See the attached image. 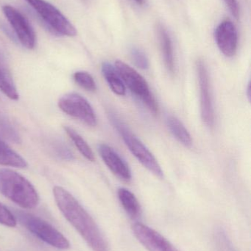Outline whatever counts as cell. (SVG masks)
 Listing matches in <instances>:
<instances>
[{
  "instance_id": "6da1fadb",
  "label": "cell",
  "mask_w": 251,
  "mask_h": 251,
  "mask_svg": "<svg viewBox=\"0 0 251 251\" xmlns=\"http://www.w3.org/2000/svg\"><path fill=\"white\" fill-rule=\"evenodd\" d=\"M53 196L64 218L79 233L91 250L110 251L109 243L92 217L70 193L63 187L56 186L53 188Z\"/></svg>"
},
{
  "instance_id": "7a4b0ae2",
  "label": "cell",
  "mask_w": 251,
  "mask_h": 251,
  "mask_svg": "<svg viewBox=\"0 0 251 251\" xmlns=\"http://www.w3.org/2000/svg\"><path fill=\"white\" fill-rule=\"evenodd\" d=\"M0 193L24 209H34L39 203V196L33 185L7 168H0Z\"/></svg>"
},
{
  "instance_id": "3957f363",
  "label": "cell",
  "mask_w": 251,
  "mask_h": 251,
  "mask_svg": "<svg viewBox=\"0 0 251 251\" xmlns=\"http://www.w3.org/2000/svg\"><path fill=\"white\" fill-rule=\"evenodd\" d=\"M110 120L114 128L125 142L130 151L138 159L139 162L159 178L164 177V173L153 153L144 146V143L130 130L114 113H111Z\"/></svg>"
},
{
  "instance_id": "277c9868",
  "label": "cell",
  "mask_w": 251,
  "mask_h": 251,
  "mask_svg": "<svg viewBox=\"0 0 251 251\" xmlns=\"http://www.w3.org/2000/svg\"><path fill=\"white\" fill-rule=\"evenodd\" d=\"M13 215L16 221H19L29 232L47 244L61 250H66L70 247L67 239L41 218L20 210H14Z\"/></svg>"
},
{
  "instance_id": "5b68a950",
  "label": "cell",
  "mask_w": 251,
  "mask_h": 251,
  "mask_svg": "<svg viewBox=\"0 0 251 251\" xmlns=\"http://www.w3.org/2000/svg\"><path fill=\"white\" fill-rule=\"evenodd\" d=\"M115 68L122 78L125 85H127L133 94L154 115L159 113V106L150 91V87L144 77L135 69L121 60H116Z\"/></svg>"
},
{
  "instance_id": "8992f818",
  "label": "cell",
  "mask_w": 251,
  "mask_h": 251,
  "mask_svg": "<svg viewBox=\"0 0 251 251\" xmlns=\"http://www.w3.org/2000/svg\"><path fill=\"white\" fill-rule=\"evenodd\" d=\"M40 17L57 33L63 36L77 35L76 28L54 5L45 0H25Z\"/></svg>"
},
{
  "instance_id": "52a82bcc",
  "label": "cell",
  "mask_w": 251,
  "mask_h": 251,
  "mask_svg": "<svg viewBox=\"0 0 251 251\" xmlns=\"http://www.w3.org/2000/svg\"><path fill=\"white\" fill-rule=\"evenodd\" d=\"M58 107L63 113L85 125L89 126L97 125V116L94 109L80 94L70 93L63 96L59 100Z\"/></svg>"
},
{
  "instance_id": "ba28073f",
  "label": "cell",
  "mask_w": 251,
  "mask_h": 251,
  "mask_svg": "<svg viewBox=\"0 0 251 251\" xmlns=\"http://www.w3.org/2000/svg\"><path fill=\"white\" fill-rule=\"evenodd\" d=\"M2 11L21 44L28 50H33L36 44V36L28 19L10 5L3 6Z\"/></svg>"
},
{
  "instance_id": "9c48e42d",
  "label": "cell",
  "mask_w": 251,
  "mask_h": 251,
  "mask_svg": "<svg viewBox=\"0 0 251 251\" xmlns=\"http://www.w3.org/2000/svg\"><path fill=\"white\" fill-rule=\"evenodd\" d=\"M197 72L200 88V112L203 123L209 128L215 125V111L207 68L203 60L197 62Z\"/></svg>"
},
{
  "instance_id": "30bf717a",
  "label": "cell",
  "mask_w": 251,
  "mask_h": 251,
  "mask_svg": "<svg viewBox=\"0 0 251 251\" xmlns=\"http://www.w3.org/2000/svg\"><path fill=\"white\" fill-rule=\"evenodd\" d=\"M136 238L149 251H178L162 234L144 224L137 223L132 226Z\"/></svg>"
},
{
  "instance_id": "8fae6325",
  "label": "cell",
  "mask_w": 251,
  "mask_h": 251,
  "mask_svg": "<svg viewBox=\"0 0 251 251\" xmlns=\"http://www.w3.org/2000/svg\"><path fill=\"white\" fill-rule=\"evenodd\" d=\"M215 40L221 52L228 57L235 55L238 46V35L231 21L221 22L215 30Z\"/></svg>"
},
{
  "instance_id": "7c38bea8",
  "label": "cell",
  "mask_w": 251,
  "mask_h": 251,
  "mask_svg": "<svg viewBox=\"0 0 251 251\" xmlns=\"http://www.w3.org/2000/svg\"><path fill=\"white\" fill-rule=\"evenodd\" d=\"M98 150L103 162L113 174L123 181H131L132 175L128 164L114 149L108 145L100 144Z\"/></svg>"
},
{
  "instance_id": "4fadbf2b",
  "label": "cell",
  "mask_w": 251,
  "mask_h": 251,
  "mask_svg": "<svg viewBox=\"0 0 251 251\" xmlns=\"http://www.w3.org/2000/svg\"><path fill=\"white\" fill-rule=\"evenodd\" d=\"M158 37H159V44H160L161 50L165 60V66L168 72L173 75L175 73V60H174L173 48H172V41L170 36L168 34L167 29L159 24L157 27Z\"/></svg>"
},
{
  "instance_id": "5bb4252c",
  "label": "cell",
  "mask_w": 251,
  "mask_h": 251,
  "mask_svg": "<svg viewBox=\"0 0 251 251\" xmlns=\"http://www.w3.org/2000/svg\"><path fill=\"white\" fill-rule=\"evenodd\" d=\"M0 91L11 100L16 101L19 100V94L13 81V76L1 53H0Z\"/></svg>"
},
{
  "instance_id": "9a60e30c",
  "label": "cell",
  "mask_w": 251,
  "mask_h": 251,
  "mask_svg": "<svg viewBox=\"0 0 251 251\" xmlns=\"http://www.w3.org/2000/svg\"><path fill=\"white\" fill-rule=\"evenodd\" d=\"M102 73L111 89L115 94L120 97L125 95L126 88L125 84L115 66L107 62L103 63L102 65Z\"/></svg>"
},
{
  "instance_id": "2e32d148",
  "label": "cell",
  "mask_w": 251,
  "mask_h": 251,
  "mask_svg": "<svg viewBox=\"0 0 251 251\" xmlns=\"http://www.w3.org/2000/svg\"><path fill=\"white\" fill-rule=\"evenodd\" d=\"M118 198L127 215L132 220H137L141 216V206L134 193L125 188H119Z\"/></svg>"
},
{
  "instance_id": "e0dca14e",
  "label": "cell",
  "mask_w": 251,
  "mask_h": 251,
  "mask_svg": "<svg viewBox=\"0 0 251 251\" xmlns=\"http://www.w3.org/2000/svg\"><path fill=\"white\" fill-rule=\"evenodd\" d=\"M0 165L13 168H25L28 162L17 152L0 138Z\"/></svg>"
},
{
  "instance_id": "ac0fdd59",
  "label": "cell",
  "mask_w": 251,
  "mask_h": 251,
  "mask_svg": "<svg viewBox=\"0 0 251 251\" xmlns=\"http://www.w3.org/2000/svg\"><path fill=\"white\" fill-rule=\"evenodd\" d=\"M167 125L172 135L181 144L187 148L193 146V139L185 126L175 116H168L167 119Z\"/></svg>"
},
{
  "instance_id": "d6986e66",
  "label": "cell",
  "mask_w": 251,
  "mask_h": 251,
  "mask_svg": "<svg viewBox=\"0 0 251 251\" xmlns=\"http://www.w3.org/2000/svg\"><path fill=\"white\" fill-rule=\"evenodd\" d=\"M63 128H64L65 131L69 136V138L72 140L75 146H76L78 150L81 152V154L88 161L94 162L95 160L94 152L91 150V148L88 146V143L85 142V140L72 127L65 126H63Z\"/></svg>"
},
{
  "instance_id": "ffe728a7",
  "label": "cell",
  "mask_w": 251,
  "mask_h": 251,
  "mask_svg": "<svg viewBox=\"0 0 251 251\" xmlns=\"http://www.w3.org/2000/svg\"><path fill=\"white\" fill-rule=\"evenodd\" d=\"M0 135L16 144L22 143L20 136L10 122L0 114Z\"/></svg>"
},
{
  "instance_id": "44dd1931",
  "label": "cell",
  "mask_w": 251,
  "mask_h": 251,
  "mask_svg": "<svg viewBox=\"0 0 251 251\" xmlns=\"http://www.w3.org/2000/svg\"><path fill=\"white\" fill-rule=\"evenodd\" d=\"M74 80L81 88L90 92L97 90L95 81L91 75L86 72H77L73 75Z\"/></svg>"
},
{
  "instance_id": "7402d4cb",
  "label": "cell",
  "mask_w": 251,
  "mask_h": 251,
  "mask_svg": "<svg viewBox=\"0 0 251 251\" xmlns=\"http://www.w3.org/2000/svg\"><path fill=\"white\" fill-rule=\"evenodd\" d=\"M51 150L56 156L63 160H72L74 159L72 152L67 146L60 142H54L52 143Z\"/></svg>"
},
{
  "instance_id": "603a6c76",
  "label": "cell",
  "mask_w": 251,
  "mask_h": 251,
  "mask_svg": "<svg viewBox=\"0 0 251 251\" xmlns=\"http://www.w3.org/2000/svg\"><path fill=\"white\" fill-rule=\"evenodd\" d=\"M131 55L137 67L144 69V70L148 69L150 63H149L148 58L144 54V51H141L139 49L134 47V48L131 49Z\"/></svg>"
},
{
  "instance_id": "cb8c5ba5",
  "label": "cell",
  "mask_w": 251,
  "mask_h": 251,
  "mask_svg": "<svg viewBox=\"0 0 251 251\" xmlns=\"http://www.w3.org/2000/svg\"><path fill=\"white\" fill-rule=\"evenodd\" d=\"M0 224L10 228H14L17 225V221L13 212H10L1 203H0Z\"/></svg>"
},
{
  "instance_id": "d4e9b609",
  "label": "cell",
  "mask_w": 251,
  "mask_h": 251,
  "mask_svg": "<svg viewBox=\"0 0 251 251\" xmlns=\"http://www.w3.org/2000/svg\"><path fill=\"white\" fill-rule=\"evenodd\" d=\"M225 4L228 6L231 11V14L236 18L238 19L239 14H240V10H239L238 3L237 0H224Z\"/></svg>"
},
{
  "instance_id": "484cf974",
  "label": "cell",
  "mask_w": 251,
  "mask_h": 251,
  "mask_svg": "<svg viewBox=\"0 0 251 251\" xmlns=\"http://www.w3.org/2000/svg\"><path fill=\"white\" fill-rule=\"evenodd\" d=\"M247 96H248V98H249V101H250V100H251V83H250V82H249V84H248Z\"/></svg>"
},
{
  "instance_id": "4316f807",
  "label": "cell",
  "mask_w": 251,
  "mask_h": 251,
  "mask_svg": "<svg viewBox=\"0 0 251 251\" xmlns=\"http://www.w3.org/2000/svg\"><path fill=\"white\" fill-rule=\"evenodd\" d=\"M135 1L140 4H143V2H144V0H135Z\"/></svg>"
},
{
  "instance_id": "83f0119b",
  "label": "cell",
  "mask_w": 251,
  "mask_h": 251,
  "mask_svg": "<svg viewBox=\"0 0 251 251\" xmlns=\"http://www.w3.org/2000/svg\"><path fill=\"white\" fill-rule=\"evenodd\" d=\"M83 1H85V2H87V1H88V0H83Z\"/></svg>"
}]
</instances>
